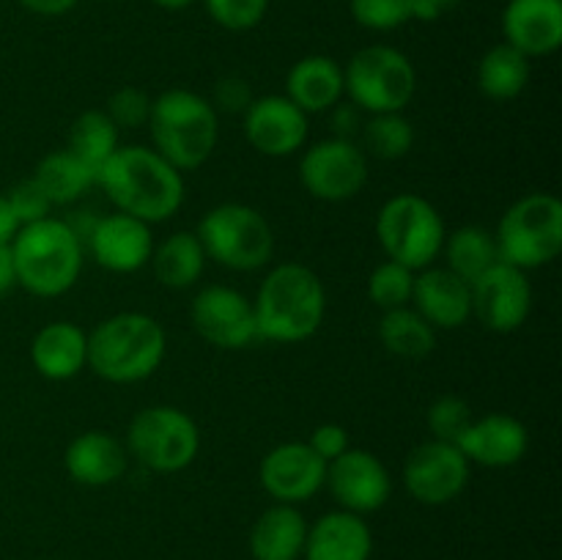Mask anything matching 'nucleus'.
I'll return each instance as SVG.
<instances>
[{"label": "nucleus", "instance_id": "obj_1", "mask_svg": "<svg viewBox=\"0 0 562 560\" xmlns=\"http://www.w3.org/2000/svg\"><path fill=\"white\" fill-rule=\"evenodd\" d=\"M97 187L115 206L148 225L165 223L184 203V173L146 146H119L97 170Z\"/></svg>", "mask_w": 562, "mask_h": 560}, {"label": "nucleus", "instance_id": "obj_2", "mask_svg": "<svg viewBox=\"0 0 562 560\" xmlns=\"http://www.w3.org/2000/svg\"><path fill=\"white\" fill-rule=\"evenodd\" d=\"M258 338L274 344H300L322 329L327 316V291L311 267L278 264L267 272L252 300Z\"/></svg>", "mask_w": 562, "mask_h": 560}, {"label": "nucleus", "instance_id": "obj_3", "mask_svg": "<svg viewBox=\"0 0 562 560\" xmlns=\"http://www.w3.org/2000/svg\"><path fill=\"white\" fill-rule=\"evenodd\" d=\"M168 355V333L140 311L113 313L88 333V368L110 384L154 377Z\"/></svg>", "mask_w": 562, "mask_h": 560}, {"label": "nucleus", "instance_id": "obj_4", "mask_svg": "<svg viewBox=\"0 0 562 560\" xmlns=\"http://www.w3.org/2000/svg\"><path fill=\"white\" fill-rule=\"evenodd\" d=\"M148 132L154 152L187 173L212 159L220 141V115L203 93L168 88L154 99Z\"/></svg>", "mask_w": 562, "mask_h": 560}, {"label": "nucleus", "instance_id": "obj_5", "mask_svg": "<svg viewBox=\"0 0 562 560\" xmlns=\"http://www.w3.org/2000/svg\"><path fill=\"white\" fill-rule=\"evenodd\" d=\"M9 247L14 258L16 285H22L27 294L53 300L75 289L80 280L86 250L66 220L44 217L38 223L20 225Z\"/></svg>", "mask_w": 562, "mask_h": 560}, {"label": "nucleus", "instance_id": "obj_6", "mask_svg": "<svg viewBox=\"0 0 562 560\" xmlns=\"http://www.w3.org/2000/svg\"><path fill=\"white\" fill-rule=\"evenodd\" d=\"M499 261L516 269H541L562 250V201L552 192H527L505 209L494 234Z\"/></svg>", "mask_w": 562, "mask_h": 560}, {"label": "nucleus", "instance_id": "obj_7", "mask_svg": "<svg viewBox=\"0 0 562 560\" xmlns=\"http://www.w3.org/2000/svg\"><path fill=\"white\" fill-rule=\"evenodd\" d=\"M344 86L360 113H404L415 99L417 69L398 47L368 44L344 66Z\"/></svg>", "mask_w": 562, "mask_h": 560}, {"label": "nucleus", "instance_id": "obj_8", "mask_svg": "<svg viewBox=\"0 0 562 560\" xmlns=\"http://www.w3.org/2000/svg\"><path fill=\"white\" fill-rule=\"evenodd\" d=\"M206 258L234 272H256L274 256V231L269 220L247 203H217L198 223Z\"/></svg>", "mask_w": 562, "mask_h": 560}, {"label": "nucleus", "instance_id": "obj_9", "mask_svg": "<svg viewBox=\"0 0 562 560\" xmlns=\"http://www.w3.org/2000/svg\"><path fill=\"white\" fill-rule=\"evenodd\" d=\"M445 236L448 228L439 209L417 192L387 198L376 214V239L382 250L412 272H420L437 261Z\"/></svg>", "mask_w": 562, "mask_h": 560}, {"label": "nucleus", "instance_id": "obj_10", "mask_svg": "<svg viewBox=\"0 0 562 560\" xmlns=\"http://www.w3.org/2000/svg\"><path fill=\"white\" fill-rule=\"evenodd\" d=\"M201 450V428L184 410L170 404L146 406L126 428V453L162 475L187 470Z\"/></svg>", "mask_w": 562, "mask_h": 560}, {"label": "nucleus", "instance_id": "obj_11", "mask_svg": "<svg viewBox=\"0 0 562 560\" xmlns=\"http://www.w3.org/2000/svg\"><path fill=\"white\" fill-rule=\"evenodd\" d=\"M300 181L316 201H351L368 184V157L357 141L327 137L305 148L300 159Z\"/></svg>", "mask_w": 562, "mask_h": 560}, {"label": "nucleus", "instance_id": "obj_12", "mask_svg": "<svg viewBox=\"0 0 562 560\" xmlns=\"http://www.w3.org/2000/svg\"><path fill=\"white\" fill-rule=\"evenodd\" d=\"M472 464L459 445L426 439L404 461V486L420 505H448L470 483Z\"/></svg>", "mask_w": 562, "mask_h": 560}, {"label": "nucleus", "instance_id": "obj_13", "mask_svg": "<svg viewBox=\"0 0 562 560\" xmlns=\"http://www.w3.org/2000/svg\"><path fill=\"white\" fill-rule=\"evenodd\" d=\"M190 322L195 333L217 349H247L258 338L252 300L231 285H203L190 302Z\"/></svg>", "mask_w": 562, "mask_h": 560}, {"label": "nucleus", "instance_id": "obj_14", "mask_svg": "<svg viewBox=\"0 0 562 560\" xmlns=\"http://www.w3.org/2000/svg\"><path fill=\"white\" fill-rule=\"evenodd\" d=\"M532 311V285L525 269L497 261L472 280V316L499 335L516 333Z\"/></svg>", "mask_w": 562, "mask_h": 560}, {"label": "nucleus", "instance_id": "obj_15", "mask_svg": "<svg viewBox=\"0 0 562 560\" xmlns=\"http://www.w3.org/2000/svg\"><path fill=\"white\" fill-rule=\"evenodd\" d=\"M324 486L329 489L340 508L368 516L387 505L390 494H393V478L376 453L349 448L327 464Z\"/></svg>", "mask_w": 562, "mask_h": 560}, {"label": "nucleus", "instance_id": "obj_16", "mask_svg": "<svg viewBox=\"0 0 562 560\" xmlns=\"http://www.w3.org/2000/svg\"><path fill=\"white\" fill-rule=\"evenodd\" d=\"M258 481L274 503L302 505L324 489L327 461L307 443H280L258 464Z\"/></svg>", "mask_w": 562, "mask_h": 560}, {"label": "nucleus", "instance_id": "obj_17", "mask_svg": "<svg viewBox=\"0 0 562 560\" xmlns=\"http://www.w3.org/2000/svg\"><path fill=\"white\" fill-rule=\"evenodd\" d=\"M247 143L263 157H291L305 148L311 121L285 93H267L252 99L241 115Z\"/></svg>", "mask_w": 562, "mask_h": 560}, {"label": "nucleus", "instance_id": "obj_18", "mask_svg": "<svg viewBox=\"0 0 562 560\" xmlns=\"http://www.w3.org/2000/svg\"><path fill=\"white\" fill-rule=\"evenodd\" d=\"M154 234L151 225L132 214L113 212L102 214L93 228L91 239L86 242V253L102 269L115 275L140 272L154 253Z\"/></svg>", "mask_w": 562, "mask_h": 560}, {"label": "nucleus", "instance_id": "obj_19", "mask_svg": "<svg viewBox=\"0 0 562 560\" xmlns=\"http://www.w3.org/2000/svg\"><path fill=\"white\" fill-rule=\"evenodd\" d=\"M470 464L481 467H514L519 464L530 448V434L519 417L508 412H488L472 417L470 428L456 443Z\"/></svg>", "mask_w": 562, "mask_h": 560}, {"label": "nucleus", "instance_id": "obj_20", "mask_svg": "<svg viewBox=\"0 0 562 560\" xmlns=\"http://www.w3.org/2000/svg\"><path fill=\"white\" fill-rule=\"evenodd\" d=\"M412 307L434 329H459L472 318V283L448 267H426L415 272Z\"/></svg>", "mask_w": 562, "mask_h": 560}, {"label": "nucleus", "instance_id": "obj_21", "mask_svg": "<svg viewBox=\"0 0 562 560\" xmlns=\"http://www.w3.org/2000/svg\"><path fill=\"white\" fill-rule=\"evenodd\" d=\"M505 44L527 58H547L562 44V0H508L503 11Z\"/></svg>", "mask_w": 562, "mask_h": 560}, {"label": "nucleus", "instance_id": "obj_22", "mask_svg": "<svg viewBox=\"0 0 562 560\" xmlns=\"http://www.w3.org/2000/svg\"><path fill=\"white\" fill-rule=\"evenodd\" d=\"M126 464H130L126 445L110 432L91 428V432L77 434L66 445L64 467L71 481L80 486H110L124 475Z\"/></svg>", "mask_w": 562, "mask_h": 560}, {"label": "nucleus", "instance_id": "obj_23", "mask_svg": "<svg viewBox=\"0 0 562 560\" xmlns=\"http://www.w3.org/2000/svg\"><path fill=\"white\" fill-rule=\"evenodd\" d=\"M373 533L366 516L351 511H329L307 525L305 560H371Z\"/></svg>", "mask_w": 562, "mask_h": 560}, {"label": "nucleus", "instance_id": "obj_24", "mask_svg": "<svg viewBox=\"0 0 562 560\" xmlns=\"http://www.w3.org/2000/svg\"><path fill=\"white\" fill-rule=\"evenodd\" d=\"M31 362L49 382L75 379L88 368V333L75 322H49L33 335Z\"/></svg>", "mask_w": 562, "mask_h": 560}, {"label": "nucleus", "instance_id": "obj_25", "mask_svg": "<svg viewBox=\"0 0 562 560\" xmlns=\"http://www.w3.org/2000/svg\"><path fill=\"white\" fill-rule=\"evenodd\" d=\"M285 97L302 113H327L344 102V66L329 55H305L285 75Z\"/></svg>", "mask_w": 562, "mask_h": 560}, {"label": "nucleus", "instance_id": "obj_26", "mask_svg": "<svg viewBox=\"0 0 562 560\" xmlns=\"http://www.w3.org/2000/svg\"><path fill=\"white\" fill-rule=\"evenodd\" d=\"M307 519L300 505L274 503L250 530V555L256 560H300L305 552Z\"/></svg>", "mask_w": 562, "mask_h": 560}, {"label": "nucleus", "instance_id": "obj_27", "mask_svg": "<svg viewBox=\"0 0 562 560\" xmlns=\"http://www.w3.org/2000/svg\"><path fill=\"white\" fill-rule=\"evenodd\" d=\"M206 250H203L201 239L192 231H173L168 239L154 245L151 253V269L154 278L165 285V289H190L203 278L206 269Z\"/></svg>", "mask_w": 562, "mask_h": 560}, {"label": "nucleus", "instance_id": "obj_28", "mask_svg": "<svg viewBox=\"0 0 562 560\" xmlns=\"http://www.w3.org/2000/svg\"><path fill=\"white\" fill-rule=\"evenodd\" d=\"M33 179L42 187L53 206H71L91 187H97V170L82 163L69 148H58L38 159Z\"/></svg>", "mask_w": 562, "mask_h": 560}, {"label": "nucleus", "instance_id": "obj_29", "mask_svg": "<svg viewBox=\"0 0 562 560\" xmlns=\"http://www.w3.org/2000/svg\"><path fill=\"white\" fill-rule=\"evenodd\" d=\"M477 88L492 102H510L525 93L530 82V58L514 49L510 44H494L486 49L477 64Z\"/></svg>", "mask_w": 562, "mask_h": 560}, {"label": "nucleus", "instance_id": "obj_30", "mask_svg": "<svg viewBox=\"0 0 562 560\" xmlns=\"http://www.w3.org/2000/svg\"><path fill=\"white\" fill-rule=\"evenodd\" d=\"M439 256H445V267L450 272L472 283L499 261V247L494 231L483 228V225H461L453 234L445 236Z\"/></svg>", "mask_w": 562, "mask_h": 560}, {"label": "nucleus", "instance_id": "obj_31", "mask_svg": "<svg viewBox=\"0 0 562 560\" xmlns=\"http://www.w3.org/2000/svg\"><path fill=\"white\" fill-rule=\"evenodd\" d=\"M379 340L384 349L404 360L428 357L437 346V329L420 316L412 305L384 311L379 318Z\"/></svg>", "mask_w": 562, "mask_h": 560}, {"label": "nucleus", "instance_id": "obj_32", "mask_svg": "<svg viewBox=\"0 0 562 560\" xmlns=\"http://www.w3.org/2000/svg\"><path fill=\"white\" fill-rule=\"evenodd\" d=\"M119 137L121 130L110 121V115L104 110L91 108L82 110L75 121H71L69 130V152L75 157H80L82 163L91 165L93 170L102 168L115 152H119Z\"/></svg>", "mask_w": 562, "mask_h": 560}, {"label": "nucleus", "instance_id": "obj_33", "mask_svg": "<svg viewBox=\"0 0 562 560\" xmlns=\"http://www.w3.org/2000/svg\"><path fill=\"white\" fill-rule=\"evenodd\" d=\"M415 146V126L404 113L368 115L360 130V148L379 159H401Z\"/></svg>", "mask_w": 562, "mask_h": 560}, {"label": "nucleus", "instance_id": "obj_34", "mask_svg": "<svg viewBox=\"0 0 562 560\" xmlns=\"http://www.w3.org/2000/svg\"><path fill=\"white\" fill-rule=\"evenodd\" d=\"M412 289H415V272L393 258L379 264L368 278V296L382 313L412 305Z\"/></svg>", "mask_w": 562, "mask_h": 560}, {"label": "nucleus", "instance_id": "obj_35", "mask_svg": "<svg viewBox=\"0 0 562 560\" xmlns=\"http://www.w3.org/2000/svg\"><path fill=\"white\" fill-rule=\"evenodd\" d=\"M349 11L366 31L390 33L415 20V0H349Z\"/></svg>", "mask_w": 562, "mask_h": 560}, {"label": "nucleus", "instance_id": "obj_36", "mask_svg": "<svg viewBox=\"0 0 562 560\" xmlns=\"http://www.w3.org/2000/svg\"><path fill=\"white\" fill-rule=\"evenodd\" d=\"M472 410L461 395H439L426 412V426L431 432V439H442V443H459L461 434L470 428Z\"/></svg>", "mask_w": 562, "mask_h": 560}, {"label": "nucleus", "instance_id": "obj_37", "mask_svg": "<svg viewBox=\"0 0 562 560\" xmlns=\"http://www.w3.org/2000/svg\"><path fill=\"white\" fill-rule=\"evenodd\" d=\"M203 5L220 27L234 33L258 27L269 11V0H203Z\"/></svg>", "mask_w": 562, "mask_h": 560}, {"label": "nucleus", "instance_id": "obj_38", "mask_svg": "<svg viewBox=\"0 0 562 560\" xmlns=\"http://www.w3.org/2000/svg\"><path fill=\"white\" fill-rule=\"evenodd\" d=\"M151 104L154 99L148 97L143 88L121 86L119 91L110 93L104 113L110 115V121H113L119 130H140V126H148Z\"/></svg>", "mask_w": 562, "mask_h": 560}, {"label": "nucleus", "instance_id": "obj_39", "mask_svg": "<svg viewBox=\"0 0 562 560\" xmlns=\"http://www.w3.org/2000/svg\"><path fill=\"white\" fill-rule=\"evenodd\" d=\"M5 201H9L11 212H14L16 223L20 225H31V223H38V220L44 217H53V203H49V198L44 195L42 187L36 184V179L33 176H27V179L16 181L14 187H11L9 192H3Z\"/></svg>", "mask_w": 562, "mask_h": 560}, {"label": "nucleus", "instance_id": "obj_40", "mask_svg": "<svg viewBox=\"0 0 562 560\" xmlns=\"http://www.w3.org/2000/svg\"><path fill=\"white\" fill-rule=\"evenodd\" d=\"M252 99H256V93H252L250 82H247L245 77H223V80H217V86H214L209 102L217 110V115H245V110L250 108Z\"/></svg>", "mask_w": 562, "mask_h": 560}, {"label": "nucleus", "instance_id": "obj_41", "mask_svg": "<svg viewBox=\"0 0 562 560\" xmlns=\"http://www.w3.org/2000/svg\"><path fill=\"white\" fill-rule=\"evenodd\" d=\"M307 445H311L313 453L322 456L327 464L333 459H338L344 450L351 448L349 432H346L340 423H322V426H316V428H313L311 439H307Z\"/></svg>", "mask_w": 562, "mask_h": 560}, {"label": "nucleus", "instance_id": "obj_42", "mask_svg": "<svg viewBox=\"0 0 562 560\" xmlns=\"http://www.w3.org/2000/svg\"><path fill=\"white\" fill-rule=\"evenodd\" d=\"M333 130L335 137L355 141L357 132L362 130V113L351 102H338L333 108Z\"/></svg>", "mask_w": 562, "mask_h": 560}, {"label": "nucleus", "instance_id": "obj_43", "mask_svg": "<svg viewBox=\"0 0 562 560\" xmlns=\"http://www.w3.org/2000/svg\"><path fill=\"white\" fill-rule=\"evenodd\" d=\"M25 11L36 16H64L80 5V0H16Z\"/></svg>", "mask_w": 562, "mask_h": 560}, {"label": "nucleus", "instance_id": "obj_44", "mask_svg": "<svg viewBox=\"0 0 562 560\" xmlns=\"http://www.w3.org/2000/svg\"><path fill=\"white\" fill-rule=\"evenodd\" d=\"M99 217H102V214L91 212V209H80V212H71L69 217H64L66 225H69V228H71V234H75L77 239H80L82 250H86V242L91 239V234H93V228H97Z\"/></svg>", "mask_w": 562, "mask_h": 560}, {"label": "nucleus", "instance_id": "obj_45", "mask_svg": "<svg viewBox=\"0 0 562 560\" xmlns=\"http://www.w3.org/2000/svg\"><path fill=\"white\" fill-rule=\"evenodd\" d=\"M461 0H415V20L417 22H437L453 9H459Z\"/></svg>", "mask_w": 562, "mask_h": 560}, {"label": "nucleus", "instance_id": "obj_46", "mask_svg": "<svg viewBox=\"0 0 562 560\" xmlns=\"http://www.w3.org/2000/svg\"><path fill=\"white\" fill-rule=\"evenodd\" d=\"M16 285V272H14V258H11V247L0 245V296L9 294Z\"/></svg>", "mask_w": 562, "mask_h": 560}, {"label": "nucleus", "instance_id": "obj_47", "mask_svg": "<svg viewBox=\"0 0 562 560\" xmlns=\"http://www.w3.org/2000/svg\"><path fill=\"white\" fill-rule=\"evenodd\" d=\"M16 231H20V223H16L14 212H11L5 195L0 192V245H11V239H14Z\"/></svg>", "mask_w": 562, "mask_h": 560}, {"label": "nucleus", "instance_id": "obj_48", "mask_svg": "<svg viewBox=\"0 0 562 560\" xmlns=\"http://www.w3.org/2000/svg\"><path fill=\"white\" fill-rule=\"evenodd\" d=\"M151 3L159 5V9H165V11H181V9H187V5L195 3V0H151Z\"/></svg>", "mask_w": 562, "mask_h": 560}, {"label": "nucleus", "instance_id": "obj_49", "mask_svg": "<svg viewBox=\"0 0 562 560\" xmlns=\"http://www.w3.org/2000/svg\"><path fill=\"white\" fill-rule=\"evenodd\" d=\"M300 560H305V558H300Z\"/></svg>", "mask_w": 562, "mask_h": 560}]
</instances>
